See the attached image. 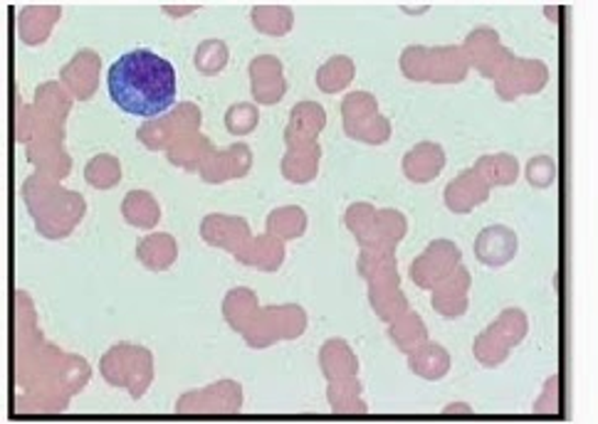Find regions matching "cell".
Segmentation results:
<instances>
[{"instance_id": "1", "label": "cell", "mask_w": 598, "mask_h": 424, "mask_svg": "<svg viewBox=\"0 0 598 424\" xmlns=\"http://www.w3.org/2000/svg\"><path fill=\"white\" fill-rule=\"evenodd\" d=\"M112 102L132 116L154 118L176 99V69L151 49H132L106 75Z\"/></svg>"}, {"instance_id": "2", "label": "cell", "mask_w": 598, "mask_h": 424, "mask_svg": "<svg viewBox=\"0 0 598 424\" xmlns=\"http://www.w3.org/2000/svg\"><path fill=\"white\" fill-rule=\"evenodd\" d=\"M400 67L410 79H436V82H458L467 72L465 57L458 47H408L404 59H400Z\"/></svg>"}, {"instance_id": "3", "label": "cell", "mask_w": 598, "mask_h": 424, "mask_svg": "<svg viewBox=\"0 0 598 424\" xmlns=\"http://www.w3.org/2000/svg\"><path fill=\"white\" fill-rule=\"evenodd\" d=\"M527 335V319L522 311L509 309L489 325V331L475 341V358L485 365H497L507 358L512 345Z\"/></svg>"}, {"instance_id": "4", "label": "cell", "mask_w": 598, "mask_h": 424, "mask_svg": "<svg viewBox=\"0 0 598 424\" xmlns=\"http://www.w3.org/2000/svg\"><path fill=\"white\" fill-rule=\"evenodd\" d=\"M347 114V131L354 138H364L369 144L386 141L391 134L388 122L376 114V102L369 94H351L345 104Z\"/></svg>"}, {"instance_id": "5", "label": "cell", "mask_w": 598, "mask_h": 424, "mask_svg": "<svg viewBox=\"0 0 598 424\" xmlns=\"http://www.w3.org/2000/svg\"><path fill=\"white\" fill-rule=\"evenodd\" d=\"M458 260L460 252L455 250V244L450 242H433L426 250V254L416 260L414 264V282L426 286H438L440 282H445L450 274L458 270Z\"/></svg>"}, {"instance_id": "6", "label": "cell", "mask_w": 598, "mask_h": 424, "mask_svg": "<svg viewBox=\"0 0 598 424\" xmlns=\"http://www.w3.org/2000/svg\"><path fill=\"white\" fill-rule=\"evenodd\" d=\"M549 79V69L534 59H522V62H509L503 75H499L497 92L505 99H512L517 94H534L544 89Z\"/></svg>"}, {"instance_id": "7", "label": "cell", "mask_w": 598, "mask_h": 424, "mask_svg": "<svg viewBox=\"0 0 598 424\" xmlns=\"http://www.w3.org/2000/svg\"><path fill=\"white\" fill-rule=\"evenodd\" d=\"M467 55L473 62L487 72V77H495L505 69V65L512 62L507 49L499 47L497 35L493 30H475L467 39Z\"/></svg>"}, {"instance_id": "8", "label": "cell", "mask_w": 598, "mask_h": 424, "mask_svg": "<svg viewBox=\"0 0 598 424\" xmlns=\"http://www.w3.org/2000/svg\"><path fill=\"white\" fill-rule=\"evenodd\" d=\"M489 183L477 171H467L448 185L445 200L448 207L455 213H470L477 203L487 200Z\"/></svg>"}, {"instance_id": "9", "label": "cell", "mask_w": 598, "mask_h": 424, "mask_svg": "<svg viewBox=\"0 0 598 424\" xmlns=\"http://www.w3.org/2000/svg\"><path fill=\"white\" fill-rule=\"evenodd\" d=\"M515 247H517V237L515 232L509 230V227H487V230L477 237L475 242V254L479 262L485 264H505L512 260L515 254Z\"/></svg>"}, {"instance_id": "10", "label": "cell", "mask_w": 598, "mask_h": 424, "mask_svg": "<svg viewBox=\"0 0 598 424\" xmlns=\"http://www.w3.org/2000/svg\"><path fill=\"white\" fill-rule=\"evenodd\" d=\"M467 286H470V276L463 266H460V270H455L443 284L438 286V291L433 296V306L438 309V313L450 316V319L465 313Z\"/></svg>"}, {"instance_id": "11", "label": "cell", "mask_w": 598, "mask_h": 424, "mask_svg": "<svg viewBox=\"0 0 598 424\" xmlns=\"http://www.w3.org/2000/svg\"><path fill=\"white\" fill-rule=\"evenodd\" d=\"M404 165L410 181L428 183L433 181V177L440 173V168L445 165V153L443 148L436 144H420L406 156Z\"/></svg>"}, {"instance_id": "12", "label": "cell", "mask_w": 598, "mask_h": 424, "mask_svg": "<svg viewBox=\"0 0 598 424\" xmlns=\"http://www.w3.org/2000/svg\"><path fill=\"white\" fill-rule=\"evenodd\" d=\"M448 365H450L448 353L436 343L418 345L414 355H410V368H414L416 375H424L428 380L443 378L448 373Z\"/></svg>"}, {"instance_id": "13", "label": "cell", "mask_w": 598, "mask_h": 424, "mask_svg": "<svg viewBox=\"0 0 598 424\" xmlns=\"http://www.w3.org/2000/svg\"><path fill=\"white\" fill-rule=\"evenodd\" d=\"M371 301H374V309L381 319H394V316L406 311V299L404 294L398 291L396 276L394 279H381V284H374V294H371Z\"/></svg>"}, {"instance_id": "14", "label": "cell", "mask_w": 598, "mask_h": 424, "mask_svg": "<svg viewBox=\"0 0 598 424\" xmlns=\"http://www.w3.org/2000/svg\"><path fill=\"white\" fill-rule=\"evenodd\" d=\"M477 173L483 175L487 183L509 185L517 177V161L512 156H489L477 163Z\"/></svg>"}, {"instance_id": "15", "label": "cell", "mask_w": 598, "mask_h": 424, "mask_svg": "<svg viewBox=\"0 0 598 424\" xmlns=\"http://www.w3.org/2000/svg\"><path fill=\"white\" fill-rule=\"evenodd\" d=\"M391 335H394V341L400 345V351H416L418 345L426 341V325L418 316L408 313L394 325Z\"/></svg>"}, {"instance_id": "16", "label": "cell", "mask_w": 598, "mask_h": 424, "mask_svg": "<svg viewBox=\"0 0 598 424\" xmlns=\"http://www.w3.org/2000/svg\"><path fill=\"white\" fill-rule=\"evenodd\" d=\"M354 77V65L347 57H337L319 72V87H325L327 92H337V89L347 87Z\"/></svg>"}, {"instance_id": "17", "label": "cell", "mask_w": 598, "mask_h": 424, "mask_svg": "<svg viewBox=\"0 0 598 424\" xmlns=\"http://www.w3.org/2000/svg\"><path fill=\"white\" fill-rule=\"evenodd\" d=\"M527 177L534 187H549L556 177V163L549 156L532 158L527 165Z\"/></svg>"}, {"instance_id": "18", "label": "cell", "mask_w": 598, "mask_h": 424, "mask_svg": "<svg viewBox=\"0 0 598 424\" xmlns=\"http://www.w3.org/2000/svg\"><path fill=\"white\" fill-rule=\"evenodd\" d=\"M558 412V378H552L546 385V398L537 402V412Z\"/></svg>"}]
</instances>
